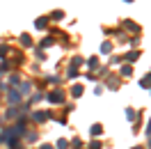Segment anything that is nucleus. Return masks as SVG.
<instances>
[{"label":"nucleus","mask_w":151,"mask_h":149,"mask_svg":"<svg viewBox=\"0 0 151 149\" xmlns=\"http://www.w3.org/2000/svg\"><path fill=\"white\" fill-rule=\"evenodd\" d=\"M87 64L92 67V69H96V67H99V57H89V60H87Z\"/></svg>","instance_id":"14"},{"label":"nucleus","mask_w":151,"mask_h":149,"mask_svg":"<svg viewBox=\"0 0 151 149\" xmlns=\"http://www.w3.org/2000/svg\"><path fill=\"white\" fill-rule=\"evenodd\" d=\"M39 149H55V147H50V145H41Z\"/></svg>","instance_id":"22"},{"label":"nucleus","mask_w":151,"mask_h":149,"mask_svg":"<svg viewBox=\"0 0 151 149\" xmlns=\"http://www.w3.org/2000/svg\"><path fill=\"white\" fill-rule=\"evenodd\" d=\"M147 135L151 138V122H149V129H147Z\"/></svg>","instance_id":"23"},{"label":"nucleus","mask_w":151,"mask_h":149,"mask_svg":"<svg viewBox=\"0 0 151 149\" xmlns=\"http://www.w3.org/2000/svg\"><path fill=\"white\" fill-rule=\"evenodd\" d=\"M71 96H76V99L83 96V85H73V87H71Z\"/></svg>","instance_id":"7"},{"label":"nucleus","mask_w":151,"mask_h":149,"mask_svg":"<svg viewBox=\"0 0 151 149\" xmlns=\"http://www.w3.org/2000/svg\"><path fill=\"white\" fill-rule=\"evenodd\" d=\"M78 76V69H73V67H69V78H76Z\"/></svg>","instance_id":"18"},{"label":"nucleus","mask_w":151,"mask_h":149,"mask_svg":"<svg viewBox=\"0 0 151 149\" xmlns=\"http://www.w3.org/2000/svg\"><path fill=\"white\" fill-rule=\"evenodd\" d=\"M140 85H142V87H151V74H149V78H142Z\"/></svg>","instance_id":"17"},{"label":"nucleus","mask_w":151,"mask_h":149,"mask_svg":"<svg viewBox=\"0 0 151 149\" xmlns=\"http://www.w3.org/2000/svg\"><path fill=\"white\" fill-rule=\"evenodd\" d=\"M110 51H112L110 41H103V44H101V53H110Z\"/></svg>","instance_id":"11"},{"label":"nucleus","mask_w":151,"mask_h":149,"mask_svg":"<svg viewBox=\"0 0 151 149\" xmlns=\"http://www.w3.org/2000/svg\"><path fill=\"white\" fill-rule=\"evenodd\" d=\"M19 92H21V96H23V94H28L30 92V83H21V90H19Z\"/></svg>","instance_id":"12"},{"label":"nucleus","mask_w":151,"mask_h":149,"mask_svg":"<svg viewBox=\"0 0 151 149\" xmlns=\"http://www.w3.org/2000/svg\"><path fill=\"white\" fill-rule=\"evenodd\" d=\"M126 119H128V122H135V119H137V112L133 110V108H128V110H126Z\"/></svg>","instance_id":"8"},{"label":"nucleus","mask_w":151,"mask_h":149,"mask_svg":"<svg viewBox=\"0 0 151 149\" xmlns=\"http://www.w3.org/2000/svg\"><path fill=\"white\" fill-rule=\"evenodd\" d=\"M48 46H53V37H46L41 41V48H48Z\"/></svg>","instance_id":"16"},{"label":"nucleus","mask_w":151,"mask_h":149,"mask_svg":"<svg viewBox=\"0 0 151 149\" xmlns=\"http://www.w3.org/2000/svg\"><path fill=\"white\" fill-rule=\"evenodd\" d=\"M7 53V46H0V55H5Z\"/></svg>","instance_id":"21"},{"label":"nucleus","mask_w":151,"mask_h":149,"mask_svg":"<svg viewBox=\"0 0 151 149\" xmlns=\"http://www.w3.org/2000/svg\"><path fill=\"white\" fill-rule=\"evenodd\" d=\"M32 117H35V119H37V122H46L48 117H50V115H48L46 110H37V112H35V115H32Z\"/></svg>","instance_id":"4"},{"label":"nucleus","mask_w":151,"mask_h":149,"mask_svg":"<svg viewBox=\"0 0 151 149\" xmlns=\"http://www.w3.org/2000/svg\"><path fill=\"white\" fill-rule=\"evenodd\" d=\"M137 57H140V53H137V51H133V53H128V55H124V60H126L128 64H133V62H135Z\"/></svg>","instance_id":"6"},{"label":"nucleus","mask_w":151,"mask_h":149,"mask_svg":"<svg viewBox=\"0 0 151 149\" xmlns=\"http://www.w3.org/2000/svg\"><path fill=\"white\" fill-rule=\"evenodd\" d=\"M80 64H83V57H73V60H71V67H73V69H78Z\"/></svg>","instance_id":"13"},{"label":"nucleus","mask_w":151,"mask_h":149,"mask_svg":"<svg viewBox=\"0 0 151 149\" xmlns=\"http://www.w3.org/2000/svg\"><path fill=\"white\" fill-rule=\"evenodd\" d=\"M7 99H9V103H12V106H16V103L21 101V92H19V90H12V92L7 94Z\"/></svg>","instance_id":"2"},{"label":"nucleus","mask_w":151,"mask_h":149,"mask_svg":"<svg viewBox=\"0 0 151 149\" xmlns=\"http://www.w3.org/2000/svg\"><path fill=\"white\" fill-rule=\"evenodd\" d=\"M108 87H112V90H117V87H119V83H117V80H108Z\"/></svg>","instance_id":"20"},{"label":"nucleus","mask_w":151,"mask_h":149,"mask_svg":"<svg viewBox=\"0 0 151 149\" xmlns=\"http://www.w3.org/2000/svg\"><path fill=\"white\" fill-rule=\"evenodd\" d=\"M66 147H69V140H64V138L57 140V149H66Z\"/></svg>","instance_id":"15"},{"label":"nucleus","mask_w":151,"mask_h":149,"mask_svg":"<svg viewBox=\"0 0 151 149\" xmlns=\"http://www.w3.org/2000/svg\"><path fill=\"white\" fill-rule=\"evenodd\" d=\"M89 133H92V138H99V135H101V133H103V126H101V124H92V129H89Z\"/></svg>","instance_id":"5"},{"label":"nucleus","mask_w":151,"mask_h":149,"mask_svg":"<svg viewBox=\"0 0 151 149\" xmlns=\"http://www.w3.org/2000/svg\"><path fill=\"white\" fill-rule=\"evenodd\" d=\"M48 101L50 103H64V94L60 92V90H57V92H50L48 94Z\"/></svg>","instance_id":"1"},{"label":"nucleus","mask_w":151,"mask_h":149,"mask_svg":"<svg viewBox=\"0 0 151 149\" xmlns=\"http://www.w3.org/2000/svg\"><path fill=\"white\" fill-rule=\"evenodd\" d=\"M126 2H131V0H126Z\"/></svg>","instance_id":"24"},{"label":"nucleus","mask_w":151,"mask_h":149,"mask_svg":"<svg viewBox=\"0 0 151 149\" xmlns=\"http://www.w3.org/2000/svg\"><path fill=\"white\" fill-rule=\"evenodd\" d=\"M21 41H23V46H32V39H30V35H21Z\"/></svg>","instance_id":"10"},{"label":"nucleus","mask_w":151,"mask_h":149,"mask_svg":"<svg viewBox=\"0 0 151 149\" xmlns=\"http://www.w3.org/2000/svg\"><path fill=\"white\" fill-rule=\"evenodd\" d=\"M46 25H48V19H46V16H39V19L35 21V28H37V30H44Z\"/></svg>","instance_id":"3"},{"label":"nucleus","mask_w":151,"mask_h":149,"mask_svg":"<svg viewBox=\"0 0 151 149\" xmlns=\"http://www.w3.org/2000/svg\"><path fill=\"white\" fill-rule=\"evenodd\" d=\"M16 115H19V110H16V108H9V110H7V117H16Z\"/></svg>","instance_id":"19"},{"label":"nucleus","mask_w":151,"mask_h":149,"mask_svg":"<svg viewBox=\"0 0 151 149\" xmlns=\"http://www.w3.org/2000/svg\"><path fill=\"white\" fill-rule=\"evenodd\" d=\"M133 74V64H124L122 67V76H131Z\"/></svg>","instance_id":"9"}]
</instances>
